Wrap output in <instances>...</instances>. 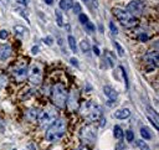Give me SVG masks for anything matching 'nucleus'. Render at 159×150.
Listing matches in <instances>:
<instances>
[{"instance_id":"a878e982","label":"nucleus","mask_w":159,"mask_h":150,"mask_svg":"<svg viewBox=\"0 0 159 150\" xmlns=\"http://www.w3.org/2000/svg\"><path fill=\"white\" fill-rule=\"evenodd\" d=\"M72 9H73V12L75 14H81V11H82V7H81V5L78 4V2H73L72 4Z\"/></svg>"},{"instance_id":"2f4dec72","label":"nucleus","mask_w":159,"mask_h":150,"mask_svg":"<svg viewBox=\"0 0 159 150\" xmlns=\"http://www.w3.org/2000/svg\"><path fill=\"white\" fill-rule=\"evenodd\" d=\"M106 57H107V60H108V63L111 64V67H113V66H114V57L112 56V53H109V52H106Z\"/></svg>"},{"instance_id":"b1692460","label":"nucleus","mask_w":159,"mask_h":150,"mask_svg":"<svg viewBox=\"0 0 159 150\" xmlns=\"http://www.w3.org/2000/svg\"><path fill=\"white\" fill-rule=\"evenodd\" d=\"M56 20H57V25L58 26L63 25V17H62V14H61L60 10H56Z\"/></svg>"},{"instance_id":"f704fd0d","label":"nucleus","mask_w":159,"mask_h":150,"mask_svg":"<svg viewBox=\"0 0 159 150\" xmlns=\"http://www.w3.org/2000/svg\"><path fill=\"white\" fill-rule=\"evenodd\" d=\"M120 71H122V74H123L124 81H125V87L128 88V77H127V73H125V71H124V68H123V67H120Z\"/></svg>"},{"instance_id":"a211bd4d","label":"nucleus","mask_w":159,"mask_h":150,"mask_svg":"<svg viewBox=\"0 0 159 150\" xmlns=\"http://www.w3.org/2000/svg\"><path fill=\"white\" fill-rule=\"evenodd\" d=\"M37 114H39V110L35 109V108H32V109H29V110L26 112V115H25V117H26L27 120H36Z\"/></svg>"},{"instance_id":"ea45409f","label":"nucleus","mask_w":159,"mask_h":150,"mask_svg":"<svg viewBox=\"0 0 159 150\" xmlns=\"http://www.w3.org/2000/svg\"><path fill=\"white\" fill-rule=\"evenodd\" d=\"M37 52H39V46H34V47L31 48V53H32V55H36Z\"/></svg>"},{"instance_id":"0eeeda50","label":"nucleus","mask_w":159,"mask_h":150,"mask_svg":"<svg viewBox=\"0 0 159 150\" xmlns=\"http://www.w3.org/2000/svg\"><path fill=\"white\" fill-rule=\"evenodd\" d=\"M56 119H57V110L55 108H47V109L39 110V114H37V118H36L37 123L41 126L50 125Z\"/></svg>"},{"instance_id":"58836bf2","label":"nucleus","mask_w":159,"mask_h":150,"mask_svg":"<svg viewBox=\"0 0 159 150\" xmlns=\"http://www.w3.org/2000/svg\"><path fill=\"white\" fill-rule=\"evenodd\" d=\"M70 62H71V63H72L75 67H78V62H77V60H76L75 57H72V58L70 60Z\"/></svg>"},{"instance_id":"f03ea898","label":"nucleus","mask_w":159,"mask_h":150,"mask_svg":"<svg viewBox=\"0 0 159 150\" xmlns=\"http://www.w3.org/2000/svg\"><path fill=\"white\" fill-rule=\"evenodd\" d=\"M66 133V121L62 118H57L51 123L46 130V140L50 143H56L63 138Z\"/></svg>"},{"instance_id":"9b49d317","label":"nucleus","mask_w":159,"mask_h":150,"mask_svg":"<svg viewBox=\"0 0 159 150\" xmlns=\"http://www.w3.org/2000/svg\"><path fill=\"white\" fill-rule=\"evenodd\" d=\"M158 51H150L144 56V61L147 64H150V69L155 68L158 66Z\"/></svg>"},{"instance_id":"37998d69","label":"nucleus","mask_w":159,"mask_h":150,"mask_svg":"<svg viewBox=\"0 0 159 150\" xmlns=\"http://www.w3.org/2000/svg\"><path fill=\"white\" fill-rule=\"evenodd\" d=\"M27 148H29L30 150H36V149H35V144H34V143H30V144H27Z\"/></svg>"},{"instance_id":"e433bc0d","label":"nucleus","mask_w":159,"mask_h":150,"mask_svg":"<svg viewBox=\"0 0 159 150\" xmlns=\"http://www.w3.org/2000/svg\"><path fill=\"white\" fill-rule=\"evenodd\" d=\"M43 41H45V43H46V45H52V42H53L51 36H47V37H45V38H43Z\"/></svg>"},{"instance_id":"c756f323","label":"nucleus","mask_w":159,"mask_h":150,"mask_svg":"<svg viewBox=\"0 0 159 150\" xmlns=\"http://www.w3.org/2000/svg\"><path fill=\"white\" fill-rule=\"evenodd\" d=\"M148 35L145 33V32H140L139 35H138V41H140V42H147L148 41Z\"/></svg>"},{"instance_id":"f3484780","label":"nucleus","mask_w":159,"mask_h":150,"mask_svg":"<svg viewBox=\"0 0 159 150\" xmlns=\"http://www.w3.org/2000/svg\"><path fill=\"white\" fill-rule=\"evenodd\" d=\"M113 135L117 140H122L123 136H124V133H123V129L119 126V125H114L113 128Z\"/></svg>"},{"instance_id":"bb28decb","label":"nucleus","mask_w":159,"mask_h":150,"mask_svg":"<svg viewBox=\"0 0 159 150\" xmlns=\"http://www.w3.org/2000/svg\"><path fill=\"white\" fill-rule=\"evenodd\" d=\"M138 146H139L140 150H150L149 146H148V144L144 140H138Z\"/></svg>"},{"instance_id":"72a5a7b5","label":"nucleus","mask_w":159,"mask_h":150,"mask_svg":"<svg viewBox=\"0 0 159 150\" xmlns=\"http://www.w3.org/2000/svg\"><path fill=\"white\" fill-rule=\"evenodd\" d=\"M7 36H9V32L6 31V30H0V38L1 40H6L7 38Z\"/></svg>"},{"instance_id":"9d476101","label":"nucleus","mask_w":159,"mask_h":150,"mask_svg":"<svg viewBox=\"0 0 159 150\" xmlns=\"http://www.w3.org/2000/svg\"><path fill=\"white\" fill-rule=\"evenodd\" d=\"M129 14H132L133 16H137V15H140L144 10V4L142 0H133L130 1L128 5H127V9H125Z\"/></svg>"},{"instance_id":"5701e85b","label":"nucleus","mask_w":159,"mask_h":150,"mask_svg":"<svg viewBox=\"0 0 159 150\" xmlns=\"http://www.w3.org/2000/svg\"><path fill=\"white\" fill-rule=\"evenodd\" d=\"M7 84V77L2 73H0V89L5 88V86Z\"/></svg>"},{"instance_id":"4be33fe9","label":"nucleus","mask_w":159,"mask_h":150,"mask_svg":"<svg viewBox=\"0 0 159 150\" xmlns=\"http://www.w3.org/2000/svg\"><path fill=\"white\" fill-rule=\"evenodd\" d=\"M60 7L62 9V10H68L71 6H72V2L71 1H68V0H60Z\"/></svg>"},{"instance_id":"7ed1b4c3","label":"nucleus","mask_w":159,"mask_h":150,"mask_svg":"<svg viewBox=\"0 0 159 150\" xmlns=\"http://www.w3.org/2000/svg\"><path fill=\"white\" fill-rule=\"evenodd\" d=\"M67 89L63 83L57 82L52 86L51 88V99L52 103L57 108H63L66 105V99H67Z\"/></svg>"},{"instance_id":"4c0bfd02","label":"nucleus","mask_w":159,"mask_h":150,"mask_svg":"<svg viewBox=\"0 0 159 150\" xmlns=\"http://www.w3.org/2000/svg\"><path fill=\"white\" fill-rule=\"evenodd\" d=\"M16 1H17V4H20V5L27 6V5H29V1H30V0H16Z\"/></svg>"},{"instance_id":"79ce46f5","label":"nucleus","mask_w":159,"mask_h":150,"mask_svg":"<svg viewBox=\"0 0 159 150\" xmlns=\"http://www.w3.org/2000/svg\"><path fill=\"white\" fill-rule=\"evenodd\" d=\"M92 50H93V52H94L97 56H98V55H101V52H99V50H98V47H97V46H93V47H92Z\"/></svg>"},{"instance_id":"f257e3e1","label":"nucleus","mask_w":159,"mask_h":150,"mask_svg":"<svg viewBox=\"0 0 159 150\" xmlns=\"http://www.w3.org/2000/svg\"><path fill=\"white\" fill-rule=\"evenodd\" d=\"M80 114L82 115V118L89 123L97 121L99 120V118L102 117V109L101 107L93 102V100H86L82 104H80Z\"/></svg>"},{"instance_id":"1a4fd4ad","label":"nucleus","mask_w":159,"mask_h":150,"mask_svg":"<svg viewBox=\"0 0 159 150\" xmlns=\"http://www.w3.org/2000/svg\"><path fill=\"white\" fill-rule=\"evenodd\" d=\"M80 104H81V102H80V94H78V92L75 90V89L71 90L70 94H67V99H66V105H67L68 110L70 112L78 110Z\"/></svg>"},{"instance_id":"a18cd8bd","label":"nucleus","mask_w":159,"mask_h":150,"mask_svg":"<svg viewBox=\"0 0 159 150\" xmlns=\"http://www.w3.org/2000/svg\"><path fill=\"white\" fill-rule=\"evenodd\" d=\"M84 1H87V0H84Z\"/></svg>"},{"instance_id":"a19ab883","label":"nucleus","mask_w":159,"mask_h":150,"mask_svg":"<svg viewBox=\"0 0 159 150\" xmlns=\"http://www.w3.org/2000/svg\"><path fill=\"white\" fill-rule=\"evenodd\" d=\"M75 150H89V149H88V146H87V145H81V146L76 148Z\"/></svg>"},{"instance_id":"c03bdc74","label":"nucleus","mask_w":159,"mask_h":150,"mask_svg":"<svg viewBox=\"0 0 159 150\" xmlns=\"http://www.w3.org/2000/svg\"><path fill=\"white\" fill-rule=\"evenodd\" d=\"M45 2H46L47 5H52V2H53V0H45Z\"/></svg>"},{"instance_id":"ddd939ff","label":"nucleus","mask_w":159,"mask_h":150,"mask_svg":"<svg viewBox=\"0 0 159 150\" xmlns=\"http://www.w3.org/2000/svg\"><path fill=\"white\" fill-rule=\"evenodd\" d=\"M114 117L117 119H127L130 117V110L128 108H120L114 112Z\"/></svg>"},{"instance_id":"6e6552de","label":"nucleus","mask_w":159,"mask_h":150,"mask_svg":"<svg viewBox=\"0 0 159 150\" xmlns=\"http://www.w3.org/2000/svg\"><path fill=\"white\" fill-rule=\"evenodd\" d=\"M11 74L16 82H22L27 77V63L25 60H20L11 69Z\"/></svg>"},{"instance_id":"c85d7f7f","label":"nucleus","mask_w":159,"mask_h":150,"mask_svg":"<svg viewBox=\"0 0 159 150\" xmlns=\"http://www.w3.org/2000/svg\"><path fill=\"white\" fill-rule=\"evenodd\" d=\"M84 27H86V30H87L88 32H94V31H96V26H94L91 21H88V22L84 25Z\"/></svg>"},{"instance_id":"aec40b11","label":"nucleus","mask_w":159,"mask_h":150,"mask_svg":"<svg viewBox=\"0 0 159 150\" xmlns=\"http://www.w3.org/2000/svg\"><path fill=\"white\" fill-rule=\"evenodd\" d=\"M80 47H81V51H82L83 53H89V52H91V45L88 43L87 40H82Z\"/></svg>"},{"instance_id":"412c9836","label":"nucleus","mask_w":159,"mask_h":150,"mask_svg":"<svg viewBox=\"0 0 159 150\" xmlns=\"http://www.w3.org/2000/svg\"><path fill=\"white\" fill-rule=\"evenodd\" d=\"M14 31H15L19 36H24L25 32H26V27H25V26H21V25H16V26H14Z\"/></svg>"},{"instance_id":"473e14b6","label":"nucleus","mask_w":159,"mask_h":150,"mask_svg":"<svg viewBox=\"0 0 159 150\" xmlns=\"http://www.w3.org/2000/svg\"><path fill=\"white\" fill-rule=\"evenodd\" d=\"M114 46H116V48H117V51H118V55H119L120 57H123V56H124V51H123L122 46H120L118 42H114Z\"/></svg>"},{"instance_id":"7c9ffc66","label":"nucleus","mask_w":159,"mask_h":150,"mask_svg":"<svg viewBox=\"0 0 159 150\" xmlns=\"http://www.w3.org/2000/svg\"><path fill=\"white\" fill-rule=\"evenodd\" d=\"M109 30H111V32H112L113 35H117V33H118V29H117V26L114 25L113 21H109Z\"/></svg>"},{"instance_id":"39448f33","label":"nucleus","mask_w":159,"mask_h":150,"mask_svg":"<svg viewBox=\"0 0 159 150\" xmlns=\"http://www.w3.org/2000/svg\"><path fill=\"white\" fill-rule=\"evenodd\" d=\"M42 77H43V66L40 62H32L30 64V67L27 68V78L29 81L37 86L42 82Z\"/></svg>"},{"instance_id":"393cba45","label":"nucleus","mask_w":159,"mask_h":150,"mask_svg":"<svg viewBox=\"0 0 159 150\" xmlns=\"http://www.w3.org/2000/svg\"><path fill=\"white\" fill-rule=\"evenodd\" d=\"M125 139H127L128 143H132L134 140V134H133V131L130 129L129 130H125Z\"/></svg>"},{"instance_id":"4468645a","label":"nucleus","mask_w":159,"mask_h":150,"mask_svg":"<svg viewBox=\"0 0 159 150\" xmlns=\"http://www.w3.org/2000/svg\"><path fill=\"white\" fill-rule=\"evenodd\" d=\"M103 93L108 97L109 100H113V102H114V100L117 99V92H116L111 86H104V87H103Z\"/></svg>"},{"instance_id":"c9c22d12","label":"nucleus","mask_w":159,"mask_h":150,"mask_svg":"<svg viewBox=\"0 0 159 150\" xmlns=\"http://www.w3.org/2000/svg\"><path fill=\"white\" fill-rule=\"evenodd\" d=\"M116 150H127V149H125V146H124L123 143H118L116 145Z\"/></svg>"},{"instance_id":"423d86ee","label":"nucleus","mask_w":159,"mask_h":150,"mask_svg":"<svg viewBox=\"0 0 159 150\" xmlns=\"http://www.w3.org/2000/svg\"><path fill=\"white\" fill-rule=\"evenodd\" d=\"M80 139L84 145L93 144L97 139V126L93 125L92 123L82 126L80 130Z\"/></svg>"},{"instance_id":"dca6fc26","label":"nucleus","mask_w":159,"mask_h":150,"mask_svg":"<svg viewBox=\"0 0 159 150\" xmlns=\"http://www.w3.org/2000/svg\"><path fill=\"white\" fill-rule=\"evenodd\" d=\"M140 136L144 139V140H150L152 139V133H150V130H149V128H147V126H140Z\"/></svg>"},{"instance_id":"cd10ccee","label":"nucleus","mask_w":159,"mask_h":150,"mask_svg":"<svg viewBox=\"0 0 159 150\" xmlns=\"http://www.w3.org/2000/svg\"><path fill=\"white\" fill-rule=\"evenodd\" d=\"M78 19H80V22H81L82 25H86V24L89 21L88 17H87V15H84V14H82V12L78 15Z\"/></svg>"},{"instance_id":"f8f14e48","label":"nucleus","mask_w":159,"mask_h":150,"mask_svg":"<svg viewBox=\"0 0 159 150\" xmlns=\"http://www.w3.org/2000/svg\"><path fill=\"white\" fill-rule=\"evenodd\" d=\"M12 56V47L10 45L0 46V61H6Z\"/></svg>"},{"instance_id":"20e7f679","label":"nucleus","mask_w":159,"mask_h":150,"mask_svg":"<svg viewBox=\"0 0 159 150\" xmlns=\"http://www.w3.org/2000/svg\"><path fill=\"white\" fill-rule=\"evenodd\" d=\"M112 11H113V15L117 17V20H118L124 27H134V26L138 24L137 17L133 16L132 14H129L125 9H122V7H113Z\"/></svg>"},{"instance_id":"2eb2a0df","label":"nucleus","mask_w":159,"mask_h":150,"mask_svg":"<svg viewBox=\"0 0 159 150\" xmlns=\"http://www.w3.org/2000/svg\"><path fill=\"white\" fill-rule=\"evenodd\" d=\"M148 118H149V120L153 123L154 128L158 129V114H157L152 108H148Z\"/></svg>"},{"instance_id":"6ab92c4d","label":"nucleus","mask_w":159,"mask_h":150,"mask_svg":"<svg viewBox=\"0 0 159 150\" xmlns=\"http://www.w3.org/2000/svg\"><path fill=\"white\" fill-rule=\"evenodd\" d=\"M67 41H68V46H70L71 51L76 53V52H77V43H76V40H75V37H73V36H71V35H68V37H67Z\"/></svg>"}]
</instances>
